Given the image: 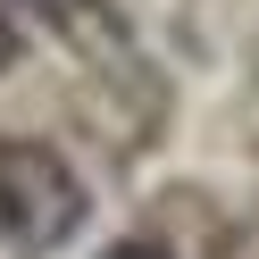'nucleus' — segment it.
I'll return each mask as SVG.
<instances>
[{
    "label": "nucleus",
    "mask_w": 259,
    "mask_h": 259,
    "mask_svg": "<svg viewBox=\"0 0 259 259\" xmlns=\"http://www.w3.org/2000/svg\"><path fill=\"white\" fill-rule=\"evenodd\" d=\"M9 17L51 25L59 42H117V9L109 0H9Z\"/></svg>",
    "instance_id": "f03ea898"
},
{
    "label": "nucleus",
    "mask_w": 259,
    "mask_h": 259,
    "mask_svg": "<svg viewBox=\"0 0 259 259\" xmlns=\"http://www.w3.org/2000/svg\"><path fill=\"white\" fill-rule=\"evenodd\" d=\"M101 259H176V251H167V242H142V234H125V242H109Z\"/></svg>",
    "instance_id": "7ed1b4c3"
},
{
    "label": "nucleus",
    "mask_w": 259,
    "mask_h": 259,
    "mask_svg": "<svg viewBox=\"0 0 259 259\" xmlns=\"http://www.w3.org/2000/svg\"><path fill=\"white\" fill-rule=\"evenodd\" d=\"M17 67V17H9V0H0V75Z\"/></svg>",
    "instance_id": "20e7f679"
},
{
    "label": "nucleus",
    "mask_w": 259,
    "mask_h": 259,
    "mask_svg": "<svg viewBox=\"0 0 259 259\" xmlns=\"http://www.w3.org/2000/svg\"><path fill=\"white\" fill-rule=\"evenodd\" d=\"M84 218H92V192H84V176H75L67 151H51L34 134L0 142V242L9 251L51 259V251H67L84 234Z\"/></svg>",
    "instance_id": "f257e3e1"
}]
</instances>
